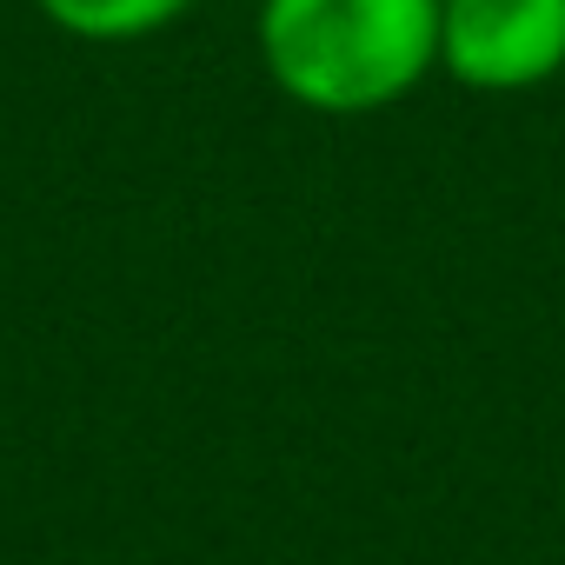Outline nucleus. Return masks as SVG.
I'll return each mask as SVG.
<instances>
[{
    "mask_svg": "<svg viewBox=\"0 0 565 565\" xmlns=\"http://www.w3.org/2000/svg\"><path fill=\"white\" fill-rule=\"evenodd\" d=\"M253 47L300 114L366 120L439 74V0H259Z\"/></svg>",
    "mask_w": 565,
    "mask_h": 565,
    "instance_id": "1",
    "label": "nucleus"
},
{
    "mask_svg": "<svg viewBox=\"0 0 565 565\" xmlns=\"http://www.w3.org/2000/svg\"><path fill=\"white\" fill-rule=\"evenodd\" d=\"M439 74L466 94H532L565 74V0H439Z\"/></svg>",
    "mask_w": 565,
    "mask_h": 565,
    "instance_id": "2",
    "label": "nucleus"
},
{
    "mask_svg": "<svg viewBox=\"0 0 565 565\" xmlns=\"http://www.w3.org/2000/svg\"><path fill=\"white\" fill-rule=\"evenodd\" d=\"M200 0H34V14L87 47H127V41H153L167 28H180Z\"/></svg>",
    "mask_w": 565,
    "mask_h": 565,
    "instance_id": "3",
    "label": "nucleus"
}]
</instances>
